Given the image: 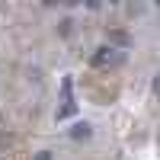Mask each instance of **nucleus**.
<instances>
[{
	"mask_svg": "<svg viewBox=\"0 0 160 160\" xmlns=\"http://www.w3.org/2000/svg\"><path fill=\"white\" fill-rule=\"evenodd\" d=\"M122 61H125V55H122L118 48H112V45L96 48V51H93V58H90L93 68H109V64H122Z\"/></svg>",
	"mask_w": 160,
	"mask_h": 160,
	"instance_id": "nucleus-1",
	"label": "nucleus"
},
{
	"mask_svg": "<svg viewBox=\"0 0 160 160\" xmlns=\"http://www.w3.org/2000/svg\"><path fill=\"white\" fill-rule=\"evenodd\" d=\"M90 135H93V128H90L87 122H77V125L71 128V138H74V141H83V138H90Z\"/></svg>",
	"mask_w": 160,
	"mask_h": 160,
	"instance_id": "nucleus-2",
	"label": "nucleus"
},
{
	"mask_svg": "<svg viewBox=\"0 0 160 160\" xmlns=\"http://www.w3.org/2000/svg\"><path fill=\"white\" fill-rule=\"evenodd\" d=\"M109 45H122V48H128V45H131V38H128L122 29H109Z\"/></svg>",
	"mask_w": 160,
	"mask_h": 160,
	"instance_id": "nucleus-3",
	"label": "nucleus"
},
{
	"mask_svg": "<svg viewBox=\"0 0 160 160\" xmlns=\"http://www.w3.org/2000/svg\"><path fill=\"white\" fill-rule=\"evenodd\" d=\"M71 29H74V22H71V19H61V26H58V32H61V35H71Z\"/></svg>",
	"mask_w": 160,
	"mask_h": 160,
	"instance_id": "nucleus-4",
	"label": "nucleus"
},
{
	"mask_svg": "<svg viewBox=\"0 0 160 160\" xmlns=\"http://www.w3.org/2000/svg\"><path fill=\"white\" fill-rule=\"evenodd\" d=\"M32 160H55V154H51V151H38Z\"/></svg>",
	"mask_w": 160,
	"mask_h": 160,
	"instance_id": "nucleus-5",
	"label": "nucleus"
},
{
	"mask_svg": "<svg viewBox=\"0 0 160 160\" xmlns=\"http://www.w3.org/2000/svg\"><path fill=\"white\" fill-rule=\"evenodd\" d=\"M154 93H157V96H160V77L154 80Z\"/></svg>",
	"mask_w": 160,
	"mask_h": 160,
	"instance_id": "nucleus-6",
	"label": "nucleus"
}]
</instances>
